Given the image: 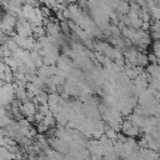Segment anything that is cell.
Segmentation results:
<instances>
[{
	"mask_svg": "<svg viewBox=\"0 0 160 160\" xmlns=\"http://www.w3.org/2000/svg\"><path fill=\"white\" fill-rule=\"evenodd\" d=\"M120 130H121V132H122L125 136L131 138V139H134V138H136V136L140 135V129L136 128L135 125H132L129 120H124V121H122Z\"/></svg>",
	"mask_w": 160,
	"mask_h": 160,
	"instance_id": "obj_1",
	"label": "cell"
},
{
	"mask_svg": "<svg viewBox=\"0 0 160 160\" xmlns=\"http://www.w3.org/2000/svg\"><path fill=\"white\" fill-rule=\"evenodd\" d=\"M31 60H32V64L35 65V68H41L44 66V60H42V56L40 52H35V51H31Z\"/></svg>",
	"mask_w": 160,
	"mask_h": 160,
	"instance_id": "obj_2",
	"label": "cell"
},
{
	"mask_svg": "<svg viewBox=\"0 0 160 160\" xmlns=\"http://www.w3.org/2000/svg\"><path fill=\"white\" fill-rule=\"evenodd\" d=\"M39 160H51L49 156H46V155H42V156H40L39 158Z\"/></svg>",
	"mask_w": 160,
	"mask_h": 160,
	"instance_id": "obj_3",
	"label": "cell"
}]
</instances>
